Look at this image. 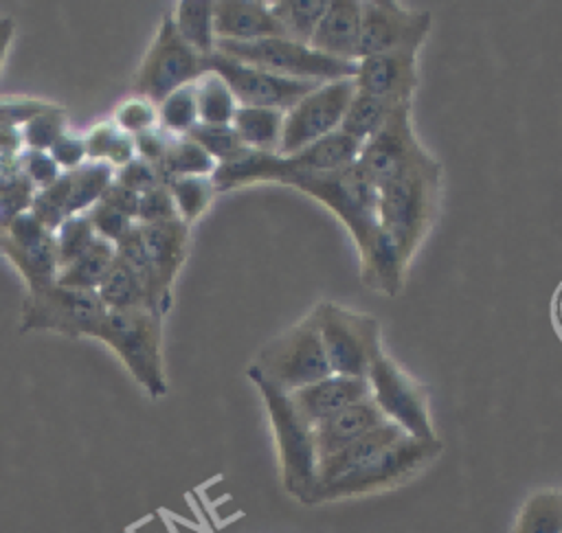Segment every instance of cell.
Masks as SVG:
<instances>
[{
	"instance_id": "cell-29",
	"label": "cell",
	"mask_w": 562,
	"mask_h": 533,
	"mask_svg": "<svg viewBox=\"0 0 562 533\" xmlns=\"http://www.w3.org/2000/svg\"><path fill=\"white\" fill-rule=\"evenodd\" d=\"M176 31L202 57L215 50L213 33V2L209 0H180L171 11Z\"/></svg>"
},
{
	"instance_id": "cell-35",
	"label": "cell",
	"mask_w": 562,
	"mask_h": 533,
	"mask_svg": "<svg viewBox=\"0 0 562 533\" xmlns=\"http://www.w3.org/2000/svg\"><path fill=\"white\" fill-rule=\"evenodd\" d=\"M97 296L105 309H130L145 307L143 290L134 272L127 268L123 259H114L103 281L97 287Z\"/></svg>"
},
{
	"instance_id": "cell-36",
	"label": "cell",
	"mask_w": 562,
	"mask_h": 533,
	"mask_svg": "<svg viewBox=\"0 0 562 533\" xmlns=\"http://www.w3.org/2000/svg\"><path fill=\"white\" fill-rule=\"evenodd\" d=\"M86 143V158L92 162H108L112 167H123L127 160L134 158V143L132 136L121 132L114 123H99L94 125Z\"/></svg>"
},
{
	"instance_id": "cell-28",
	"label": "cell",
	"mask_w": 562,
	"mask_h": 533,
	"mask_svg": "<svg viewBox=\"0 0 562 533\" xmlns=\"http://www.w3.org/2000/svg\"><path fill=\"white\" fill-rule=\"evenodd\" d=\"M114 259H116V246L112 241L97 237L79 259H75L68 268H64L57 274L55 283L64 285V287L97 292L99 283L103 281V276L110 270V265L114 263Z\"/></svg>"
},
{
	"instance_id": "cell-6",
	"label": "cell",
	"mask_w": 562,
	"mask_h": 533,
	"mask_svg": "<svg viewBox=\"0 0 562 533\" xmlns=\"http://www.w3.org/2000/svg\"><path fill=\"white\" fill-rule=\"evenodd\" d=\"M281 184L325 204L347 226L360 259L371 252L380 233L378 189L364 178L356 162L338 171L296 173L285 178Z\"/></svg>"
},
{
	"instance_id": "cell-21",
	"label": "cell",
	"mask_w": 562,
	"mask_h": 533,
	"mask_svg": "<svg viewBox=\"0 0 562 533\" xmlns=\"http://www.w3.org/2000/svg\"><path fill=\"white\" fill-rule=\"evenodd\" d=\"M367 397H371L367 377H349V375H338V373H329L327 377L290 393L294 408L314 428L321 421L334 417L336 412H340Z\"/></svg>"
},
{
	"instance_id": "cell-31",
	"label": "cell",
	"mask_w": 562,
	"mask_h": 533,
	"mask_svg": "<svg viewBox=\"0 0 562 533\" xmlns=\"http://www.w3.org/2000/svg\"><path fill=\"white\" fill-rule=\"evenodd\" d=\"M195 105L198 123L206 125H231L237 110V101L226 81L215 72H204L195 81Z\"/></svg>"
},
{
	"instance_id": "cell-49",
	"label": "cell",
	"mask_w": 562,
	"mask_h": 533,
	"mask_svg": "<svg viewBox=\"0 0 562 533\" xmlns=\"http://www.w3.org/2000/svg\"><path fill=\"white\" fill-rule=\"evenodd\" d=\"M99 202L112 206L114 211L123 213V215L130 217V219H136L140 195L134 193V191H130V189H125V186H121V184H116V182L112 180V182L108 184V189L101 193Z\"/></svg>"
},
{
	"instance_id": "cell-24",
	"label": "cell",
	"mask_w": 562,
	"mask_h": 533,
	"mask_svg": "<svg viewBox=\"0 0 562 533\" xmlns=\"http://www.w3.org/2000/svg\"><path fill=\"white\" fill-rule=\"evenodd\" d=\"M386 419L380 412V408L375 406V401L371 397L336 412L334 417L321 421L314 428V436H316V452H318V461L342 450L345 445H349L351 441L364 436L367 432L375 430L378 426H382Z\"/></svg>"
},
{
	"instance_id": "cell-16",
	"label": "cell",
	"mask_w": 562,
	"mask_h": 533,
	"mask_svg": "<svg viewBox=\"0 0 562 533\" xmlns=\"http://www.w3.org/2000/svg\"><path fill=\"white\" fill-rule=\"evenodd\" d=\"M432 15L393 0H367L360 11L356 61L369 55L406 50L419 53L430 33Z\"/></svg>"
},
{
	"instance_id": "cell-15",
	"label": "cell",
	"mask_w": 562,
	"mask_h": 533,
	"mask_svg": "<svg viewBox=\"0 0 562 533\" xmlns=\"http://www.w3.org/2000/svg\"><path fill=\"white\" fill-rule=\"evenodd\" d=\"M356 92L353 79L325 81L294 103L283 118L277 156L296 154L340 129L347 105Z\"/></svg>"
},
{
	"instance_id": "cell-41",
	"label": "cell",
	"mask_w": 562,
	"mask_h": 533,
	"mask_svg": "<svg viewBox=\"0 0 562 533\" xmlns=\"http://www.w3.org/2000/svg\"><path fill=\"white\" fill-rule=\"evenodd\" d=\"M61 134H66V112L59 105L33 116L22 125V143L26 149L48 151Z\"/></svg>"
},
{
	"instance_id": "cell-20",
	"label": "cell",
	"mask_w": 562,
	"mask_h": 533,
	"mask_svg": "<svg viewBox=\"0 0 562 533\" xmlns=\"http://www.w3.org/2000/svg\"><path fill=\"white\" fill-rule=\"evenodd\" d=\"M419 83L417 53L393 50L358 59L353 86L360 92L389 99L395 103H411Z\"/></svg>"
},
{
	"instance_id": "cell-8",
	"label": "cell",
	"mask_w": 562,
	"mask_h": 533,
	"mask_svg": "<svg viewBox=\"0 0 562 533\" xmlns=\"http://www.w3.org/2000/svg\"><path fill=\"white\" fill-rule=\"evenodd\" d=\"M215 50L231 59H237L255 68H263L281 77L307 79V81H321V83L353 79L356 64H358V61L323 55L314 50L310 44H301L290 37H266L255 42L215 39Z\"/></svg>"
},
{
	"instance_id": "cell-23",
	"label": "cell",
	"mask_w": 562,
	"mask_h": 533,
	"mask_svg": "<svg viewBox=\"0 0 562 533\" xmlns=\"http://www.w3.org/2000/svg\"><path fill=\"white\" fill-rule=\"evenodd\" d=\"M360 11L362 2L358 0H329V7L314 31L310 46L323 55L356 61Z\"/></svg>"
},
{
	"instance_id": "cell-7",
	"label": "cell",
	"mask_w": 562,
	"mask_h": 533,
	"mask_svg": "<svg viewBox=\"0 0 562 533\" xmlns=\"http://www.w3.org/2000/svg\"><path fill=\"white\" fill-rule=\"evenodd\" d=\"M162 316L147 307L105 309L94 338L110 347L149 397L167 393L162 366Z\"/></svg>"
},
{
	"instance_id": "cell-40",
	"label": "cell",
	"mask_w": 562,
	"mask_h": 533,
	"mask_svg": "<svg viewBox=\"0 0 562 533\" xmlns=\"http://www.w3.org/2000/svg\"><path fill=\"white\" fill-rule=\"evenodd\" d=\"M35 197V186L26 180L20 167L4 169L0 173V224L11 222L13 217L31 211Z\"/></svg>"
},
{
	"instance_id": "cell-47",
	"label": "cell",
	"mask_w": 562,
	"mask_h": 533,
	"mask_svg": "<svg viewBox=\"0 0 562 533\" xmlns=\"http://www.w3.org/2000/svg\"><path fill=\"white\" fill-rule=\"evenodd\" d=\"M55 103L37 101V99H15V101H2L0 103V125H24L33 116L53 110Z\"/></svg>"
},
{
	"instance_id": "cell-52",
	"label": "cell",
	"mask_w": 562,
	"mask_h": 533,
	"mask_svg": "<svg viewBox=\"0 0 562 533\" xmlns=\"http://www.w3.org/2000/svg\"><path fill=\"white\" fill-rule=\"evenodd\" d=\"M15 35V22L11 18H0V66L7 57V50H9V44Z\"/></svg>"
},
{
	"instance_id": "cell-10",
	"label": "cell",
	"mask_w": 562,
	"mask_h": 533,
	"mask_svg": "<svg viewBox=\"0 0 562 533\" xmlns=\"http://www.w3.org/2000/svg\"><path fill=\"white\" fill-rule=\"evenodd\" d=\"M250 366L285 393L327 377L331 368L314 314L310 311L281 336L270 340Z\"/></svg>"
},
{
	"instance_id": "cell-54",
	"label": "cell",
	"mask_w": 562,
	"mask_h": 533,
	"mask_svg": "<svg viewBox=\"0 0 562 533\" xmlns=\"http://www.w3.org/2000/svg\"><path fill=\"white\" fill-rule=\"evenodd\" d=\"M560 502H562V491H560Z\"/></svg>"
},
{
	"instance_id": "cell-30",
	"label": "cell",
	"mask_w": 562,
	"mask_h": 533,
	"mask_svg": "<svg viewBox=\"0 0 562 533\" xmlns=\"http://www.w3.org/2000/svg\"><path fill=\"white\" fill-rule=\"evenodd\" d=\"M329 0H274L270 9L283 29V35L310 44L321 18L325 15Z\"/></svg>"
},
{
	"instance_id": "cell-34",
	"label": "cell",
	"mask_w": 562,
	"mask_h": 533,
	"mask_svg": "<svg viewBox=\"0 0 562 533\" xmlns=\"http://www.w3.org/2000/svg\"><path fill=\"white\" fill-rule=\"evenodd\" d=\"M217 162L191 138L178 136L176 140L167 143L160 171H162V182L173 175H204L211 178L215 171Z\"/></svg>"
},
{
	"instance_id": "cell-48",
	"label": "cell",
	"mask_w": 562,
	"mask_h": 533,
	"mask_svg": "<svg viewBox=\"0 0 562 533\" xmlns=\"http://www.w3.org/2000/svg\"><path fill=\"white\" fill-rule=\"evenodd\" d=\"M50 158L55 160L57 167H64L66 171L68 169H77L83 165L86 160V143L77 136H70V134H61L48 149Z\"/></svg>"
},
{
	"instance_id": "cell-51",
	"label": "cell",
	"mask_w": 562,
	"mask_h": 533,
	"mask_svg": "<svg viewBox=\"0 0 562 533\" xmlns=\"http://www.w3.org/2000/svg\"><path fill=\"white\" fill-rule=\"evenodd\" d=\"M22 145V132L15 125H0V154L7 160H18Z\"/></svg>"
},
{
	"instance_id": "cell-37",
	"label": "cell",
	"mask_w": 562,
	"mask_h": 533,
	"mask_svg": "<svg viewBox=\"0 0 562 533\" xmlns=\"http://www.w3.org/2000/svg\"><path fill=\"white\" fill-rule=\"evenodd\" d=\"M187 138L198 143L217 165L231 162L246 154L248 149L239 140L237 132L233 125H206V123H195L189 132Z\"/></svg>"
},
{
	"instance_id": "cell-12",
	"label": "cell",
	"mask_w": 562,
	"mask_h": 533,
	"mask_svg": "<svg viewBox=\"0 0 562 533\" xmlns=\"http://www.w3.org/2000/svg\"><path fill=\"white\" fill-rule=\"evenodd\" d=\"M371 399L386 421L415 439H435L428 393L391 355L380 351L367 373Z\"/></svg>"
},
{
	"instance_id": "cell-53",
	"label": "cell",
	"mask_w": 562,
	"mask_h": 533,
	"mask_svg": "<svg viewBox=\"0 0 562 533\" xmlns=\"http://www.w3.org/2000/svg\"><path fill=\"white\" fill-rule=\"evenodd\" d=\"M555 316H558V322L562 327V292L558 294V300H555Z\"/></svg>"
},
{
	"instance_id": "cell-38",
	"label": "cell",
	"mask_w": 562,
	"mask_h": 533,
	"mask_svg": "<svg viewBox=\"0 0 562 533\" xmlns=\"http://www.w3.org/2000/svg\"><path fill=\"white\" fill-rule=\"evenodd\" d=\"M158 121L160 127L178 134V136H187V132L198 123V105H195V83L182 86L176 92H171L169 97H165L158 103Z\"/></svg>"
},
{
	"instance_id": "cell-5",
	"label": "cell",
	"mask_w": 562,
	"mask_h": 533,
	"mask_svg": "<svg viewBox=\"0 0 562 533\" xmlns=\"http://www.w3.org/2000/svg\"><path fill=\"white\" fill-rule=\"evenodd\" d=\"M441 450L443 445L437 436L415 439L404 434L356 469L316 485L307 504L360 498L402 487L422 474L430 463H435Z\"/></svg>"
},
{
	"instance_id": "cell-32",
	"label": "cell",
	"mask_w": 562,
	"mask_h": 533,
	"mask_svg": "<svg viewBox=\"0 0 562 533\" xmlns=\"http://www.w3.org/2000/svg\"><path fill=\"white\" fill-rule=\"evenodd\" d=\"M165 184L173 197L178 217L189 226L204 215L215 195L211 178L204 175H173L167 178Z\"/></svg>"
},
{
	"instance_id": "cell-50",
	"label": "cell",
	"mask_w": 562,
	"mask_h": 533,
	"mask_svg": "<svg viewBox=\"0 0 562 533\" xmlns=\"http://www.w3.org/2000/svg\"><path fill=\"white\" fill-rule=\"evenodd\" d=\"M132 143H134V151L138 154V158L160 167L165 149H167V143H165V138L156 129H149V132L132 136Z\"/></svg>"
},
{
	"instance_id": "cell-4",
	"label": "cell",
	"mask_w": 562,
	"mask_h": 533,
	"mask_svg": "<svg viewBox=\"0 0 562 533\" xmlns=\"http://www.w3.org/2000/svg\"><path fill=\"white\" fill-rule=\"evenodd\" d=\"M360 145L345 136L342 132H334L318 143L290 154H259L246 151L231 162H222L215 167L211 182L215 191H231L257 182H277L281 184L285 178L296 173H316V171H338L351 167L358 158Z\"/></svg>"
},
{
	"instance_id": "cell-39",
	"label": "cell",
	"mask_w": 562,
	"mask_h": 533,
	"mask_svg": "<svg viewBox=\"0 0 562 533\" xmlns=\"http://www.w3.org/2000/svg\"><path fill=\"white\" fill-rule=\"evenodd\" d=\"M97 239L90 219L86 215L68 217L55 235V259H57V274L68 268L75 259H79L90 243Z\"/></svg>"
},
{
	"instance_id": "cell-19",
	"label": "cell",
	"mask_w": 562,
	"mask_h": 533,
	"mask_svg": "<svg viewBox=\"0 0 562 533\" xmlns=\"http://www.w3.org/2000/svg\"><path fill=\"white\" fill-rule=\"evenodd\" d=\"M0 252L22 274L29 292L55 285V233L48 230L31 211L0 224Z\"/></svg>"
},
{
	"instance_id": "cell-14",
	"label": "cell",
	"mask_w": 562,
	"mask_h": 533,
	"mask_svg": "<svg viewBox=\"0 0 562 533\" xmlns=\"http://www.w3.org/2000/svg\"><path fill=\"white\" fill-rule=\"evenodd\" d=\"M432 160L435 158L426 151L415 134L411 103H402L389 116L384 127L360 145L356 165L375 189H382L384 184Z\"/></svg>"
},
{
	"instance_id": "cell-22",
	"label": "cell",
	"mask_w": 562,
	"mask_h": 533,
	"mask_svg": "<svg viewBox=\"0 0 562 533\" xmlns=\"http://www.w3.org/2000/svg\"><path fill=\"white\" fill-rule=\"evenodd\" d=\"M215 39L255 42L266 37H285L270 2L261 0H220L213 2Z\"/></svg>"
},
{
	"instance_id": "cell-27",
	"label": "cell",
	"mask_w": 562,
	"mask_h": 533,
	"mask_svg": "<svg viewBox=\"0 0 562 533\" xmlns=\"http://www.w3.org/2000/svg\"><path fill=\"white\" fill-rule=\"evenodd\" d=\"M397 105L402 103L356 90L347 105V112L342 116L338 132L353 138L358 145H362L384 127V123L389 121V116L395 112Z\"/></svg>"
},
{
	"instance_id": "cell-18",
	"label": "cell",
	"mask_w": 562,
	"mask_h": 533,
	"mask_svg": "<svg viewBox=\"0 0 562 533\" xmlns=\"http://www.w3.org/2000/svg\"><path fill=\"white\" fill-rule=\"evenodd\" d=\"M114 180V167L108 162H83L57 175L53 184L40 189L33 197L31 213L48 228L57 230L68 217L81 215L83 208L99 202L101 193Z\"/></svg>"
},
{
	"instance_id": "cell-45",
	"label": "cell",
	"mask_w": 562,
	"mask_h": 533,
	"mask_svg": "<svg viewBox=\"0 0 562 533\" xmlns=\"http://www.w3.org/2000/svg\"><path fill=\"white\" fill-rule=\"evenodd\" d=\"M18 167H20V171L26 175V180L35 189H46L59 175V167L55 165L50 154L48 151H40V149H24V151H20Z\"/></svg>"
},
{
	"instance_id": "cell-46",
	"label": "cell",
	"mask_w": 562,
	"mask_h": 533,
	"mask_svg": "<svg viewBox=\"0 0 562 533\" xmlns=\"http://www.w3.org/2000/svg\"><path fill=\"white\" fill-rule=\"evenodd\" d=\"M136 219H138V224H156V222L178 219V211H176V204H173V197H171L167 184H158L151 191L140 195Z\"/></svg>"
},
{
	"instance_id": "cell-1",
	"label": "cell",
	"mask_w": 562,
	"mask_h": 533,
	"mask_svg": "<svg viewBox=\"0 0 562 533\" xmlns=\"http://www.w3.org/2000/svg\"><path fill=\"white\" fill-rule=\"evenodd\" d=\"M441 197V165H422L378 189V239L408 268L435 224Z\"/></svg>"
},
{
	"instance_id": "cell-3",
	"label": "cell",
	"mask_w": 562,
	"mask_h": 533,
	"mask_svg": "<svg viewBox=\"0 0 562 533\" xmlns=\"http://www.w3.org/2000/svg\"><path fill=\"white\" fill-rule=\"evenodd\" d=\"M248 377L257 386L263 399V406L274 432L281 485L288 496L307 504L316 487V472H318L314 426L307 423L301 417V412L294 408L290 393L268 382L252 366H248Z\"/></svg>"
},
{
	"instance_id": "cell-13",
	"label": "cell",
	"mask_w": 562,
	"mask_h": 533,
	"mask_svg": "<svg viewBox=\"0 0 562 533\" xmlns=\"http://www.w3.org/2000/svg\"><path fill=\"white\" fill-rule=\"evenodd\" d=\"M105 307L94 290L50 285L29 292L20 309V331H55L70 338H94Z\"/></svg>"
},
{
	"instance_id": "cell-44",
	"label": "cell",
	"mask_w": 562,
	"mask_h": 533,
	"mask_svg": "<svg viewBox=\"0 0 562 533\" xmlns=\"http://www.w3.org/2000/svg\"><path fill=\"white\" fill-rule=\"evenodd\" d=\"M86 217L90 219V226L94 230L97 237L116 243L121 237H125L132 230V219L125 217L123 213L114 211L112 206L97 202L90 206V211L86 213Z\"/></svg>"
},
{
	"instance_id": "cell-9",
	"label": "cell",
	"mask_w": 562,
	"mask_h": 533,
	"mask_svg": "<svg viewBox=\"0 0 562 533\" xmlns=\"http://www.w3.org/2000/svg\"><path fill=\"white\" fill-rule=\"evenodd\" d=\"M312 314L331 373L367 377L373 358L382 351L380 320L331 300L318 303Z\"/></svg>"
},
{
	"instance_id": "cell-26",
	"label": "cell",
	"mask_w": 562,
	"mask_h": 533,
	"mask_svg": "<svg viewBox=\"0 0 562 533\" xmlns=\"http://www.w3.org/2000/svg\"><path fill=\"white\" fill-rule=\"evenodd\" d=\"M283 118H285L283 110L237 105L231 125L246 149L259 151V154H279Z\"/></svg>"
},
{
	"instance_id": "cell-2",
	"label": "cell",
	"mask_w": 562,
	"mask_h": 533,
	"mask_svg": "<svg viewBox=\"0 0 562 533\" xmlns=\"http://www.w3.org/2000/svg\"><path fill=\"white\" fill-rule=\"evenodd\" d=\"M116 257L127 263L140 283L145 307L165 316L171 307V287L189 252V224L178 219L134 224L116 243Z\"/></svg>"
},
{
	"instance_id": "cell-11",
	"label": "cell",
	"mask_w": 562,
	"mask_h": 533,
	"mask_svg": "<svg viewBox=\"0 0 562 533\" xmlns=\"http://www.w3.org/2000/svg\"><path fill=\"white\" fill-rule=\"evenodd\" d=\"M204 72L202 55L180 37L169 11L162 15L156 37L140 61L134 92L151 103H160L178 88L195 83Z\"/></svg>"
},
{
	"instance_id": "cell-17",
	"label": "cell",
	"mask_w": 562,
	"mask_h": 533,
	"mask_svg": "<svg viewBox=\"0 0 562 533\" xmlns=\"http://www.w3.org/2000/svg\"><path fill=\"white\" fill-rule=\"evenodd\" d=\"M204 70L220 75L241 107H274L288 112L321 81L292 79L231 59L217 50L202 57Z\"/></svg>"
},
{
	"instance_id": "cell-33",
	"label": "cell",
	"mask_w": 562,
	"mask_h": 533,
	"mask_svg": "<svg viewBox=\"0 0 562 533\" xmlns=\"http://www.w3.org/2000/svg\"><path fill=\"white\" fill-rule=\"evenodd\" d=\"M514 533H562L560 491H536L518 511Z\"/></svg>"
},
{
	"instance_id": "cell-42",
	"label": "cell",
	"mask_w": 562,
	"mask_h": 533,
	"mask_svg": "<svg viewBox=\"0 0 562 533\" xmlns=\"http://www.w3.org/2000/svg\"><path fill=\"white\" fill-rule=\"evenodd\" d=\"M156 123H158V112H156L154 103L143 97H132V99L123 101L114 112V125L121 132H125L127 136L149 132V129H154Z\"/></svg>"
},
{
	"instance_id": "cell-43",
	"label": "cell",
	"mask_w": 562,
	"mask_h": 533,
	"mask_svg": "<svg viewBox=\"0 0 562 533\" xmlns=\"http://www.w3.org/2000/svg\"><path fill=\"white\" fill-rule=\"evenodd\" d=\"M114 182L143 195L147 191H151L162 182V171L158 165H151L138 156H134L132 160H127L123 167H119V171L114 173Z\"/></svg>"
},
{
	"instance_id": "cell-25",
	"label": "cell",
	"mask_w": 562,
	"mask_h": 533,
	"mask_svg": "<svg viewBox=\"0 0 562 533\" xmlns=\"http://www.w3.org/2000/svg\"><path fill=\"white\" fill-rule=\"evenodd\" d=\"M402 436H404V432L395 423L384 421L382 426H378L375 430L367 432L364 436L351 441L342 450L321 458L318 461V472H316V485L327 483L336 476H342V474L356 469L358 465L367 463L371 456H375L378 452H382L384 447H389L391 443H395Z\"/></svg>"
}]
</instances>
